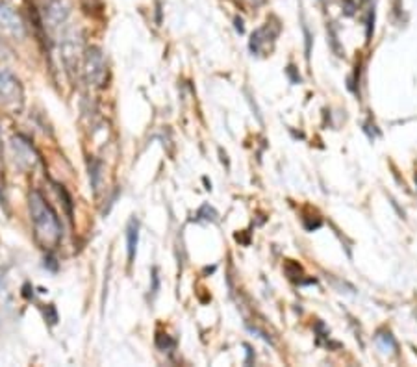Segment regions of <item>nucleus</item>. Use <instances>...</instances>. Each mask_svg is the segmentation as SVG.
<instances>
[{
	"mask_svg": "<svg viewBox=\"0 0 417 367\" xmlns=\"http://www.w3.org/2000/svg\"><path fill=\"white\" fill-rule=\"evenodd\" d=\"M83 74L88 80L89 86L93 88H102L108 78V67H106V59L104 54L98 49H89L83 62Z\"/></svg>",
	"mask_w": 417,
	"mask_h": 367,
	"instance_id": "obj_2",
	"label": "nucleus"
},
{
	"mask_svg": "<svg viewBox=\"0 0 417 367\" xmlns=\"http://www.w3.org/2000/svg\"><path fill=\"white\" fill-rule=\"evenodd\" d=\"M30 217L34 223V235L35 241L43 247L45 250H52L58 247L61 241V225L52 210V206L45 201V197L40 191H30L28 197Z\"/></svg>",
	"mask_w": 417,
	"mask_h": 367,
	"instance_id": "obj_1",
	"label": "nucleus"
},
{
	"mask_svg": "<svg viewBox=\"0 0 417 367\" xmlns=\"http://www.w3.org/2000/svg\"><path fill=\"white\" fill-rule=\"evenodd\" d=\"M156 343H158V347H160V349H169V347H172V345H175V342H172V339L169 338L167 334H160V336L156 338Z\"/></svg>",
	"mask_w": 417,
	"mask_h": 367,
	"instance_id": "obj_11",
	"label": "nucleus"
},
{
	"mask_svg": "<svg viewBox=\"0 0 417 367\" xmlns=\"http://www.w3.org/2000/svg\"><path fill=\"white\" fill-rule=\"evenodd\" d=\"M11 148L15 152V162L19 163V167H23V169H34L35 163L40 162L37 152L34 151V147L26 141L25 137H13L11 139Z\"/></svg>",
	"mask_w": 417,
	"mask_h": 367,
	"instance_id": "obj_5",
	"label": "nucleus"
},
{
	"mask_svg": "<svg viewBox=\"0 0 417 367\" xmlns=\"http://www.w3.org/2000/svg\"><path fill=\"white\" fill-rule=\"evenodd\" d=\"M247 2H249V4H252V6H260L262 2H264V0H247Z\"/></svg>",
	"mask_w": 417,
	"mask_h": 367,
	"instance_id": "obj_14",
	"label": "nucleus"
},
{
	"mask_svg": "<svg viewBox=\"0 0 417 367\" xmlns=\"http://www.w3.org/2000/svg\"><path fill=\"white\" fill-rule=\"evenodd\" d=\"M153 280H154L153 293H156V291H158V269H156V267H154V269H153Z\"/></svg>",
	"mask_w": 417,
	"mask_h": 367,
	"instance_id": "obj_13",
	"label": "nucleus"
},
{
	"mask_svg": "<svg viewBox=\"0 0 417 367\" xmlns=\"http://www.w3.org/2000/svg\"><path fill=\"white\" fill-rule=\"evenodd\" d=\"M100 171H102V165L98 162L89 163V175H91V186L95 191H98V182H100Z\"/></svg>",
	"mask_w": 417,
	"mask_h": 367,
	"instance_id": "obj_10",
	"label": "nucleus"
},
{
	"mask_svg": "<svg viewBox=\"0 0 417 367\" xmlns=\"http://www.w3.org/2000/svg\"><path fill=\"white\" fill-rule=\"evenodd\" d=\"M416 184H417V175H416Z\"/></svg>",
	"mask_w": 417,
	"mask_h": 367,
	"instance_id": "obj_15",
	"label": "nucleus"
},
{
	"mask_svg": "<svg viewBox=\"0 0 417 367\" xmlns=\"http://www.w3.org/2000/svg\"><path fill=\"white\" fill-rule=\"evenodd\" d=\"M138 240H139V226L138 221L132 219L128 223L127 228V241H128V260L134 262L136 258V250H138Z\"/></svg>",
	"mask_w": 417,
	"mask_h": 367,
	"instance_id": "obj_8",
	"label": "nucleus"
},
{
	"mask_svg": "<svg viewBox=\"0 0 417 367\" xmlns=\"http://www.w3.org/2000/svg\"><path fill=\"white\" fill-rule=\"evenodd\" d=\"M0 28L13 35L15 40H25L26 37V28L23 19L11 6L4 4V2H0Z\"/></svg>",
	"mask_w": 417,
	"mask_h": 367,
	"instance_id": "obj_4",
	"label": "nucleus"
},
{
	"mask_svg": "<svg viewBox=\"0 0 417 367\" xmlns=\"http://www.w3.org/2000/svg\"><path fill=\"white\" fill-rule=\"evenodd\" d=\"M276 34H278V28L271 32V25L267 23L265 26H262L260 30H256L252 34V40H250V50L256 52V54H264L271 49V43L275 41Z\"/></svg>",
	"mask_w": 417,
	"mask_h": 367,
	"instance_id": "obj_6",
	"label": "nucleus"
},
{
	"mask_svg": "<svg viewBox=\"0 0 417 367\" xmlns=\"http://www.w3.org/2000/svg\"><path fill=\"white\" fill-rule=\"evenodd\" d=\"M45 318L49 319L50 325L58 323V313H56V310L52 304H49V306H47V310H45Z\"/></svg>",
	"mask_w": 417,
	"mask_h": 367,
	"instance_id": "obj_12",
	"label": "nucleus"
},
{
	"mask_svg": "<svg viewBox=\"0 0 417 367\" xmlns=\"http://www.w3.org/2000/svg\"><path fill=\"white\" fill-rule=\"evenodd\" d=\"M23 104V88L13 74L0 73V108H19Z\"/></svg>",
	"mask_w": 417,
	"mask_h": 367,
	"instance_id": "obj_3",
	"label": "nucleus"
},
{
	"mask_svg": "<svg viewBox=\"0 0 417 367\" xmlns=\"http://www.w3.org/2000/svg\"><path fill=\"white\" fill-rule=\"evenodd\" d=\"M377 343L378 345H380V349H382V351H386V353H388V351H395V347H397V345H395V339L392 338V334H378L377 336Z\"/></svg>",
	"mask_w": 417,
	"mask_h": 367,
	"instance_id": "obj_9",
	"label": "nucleus"
},
{
	"mask_svg": "<svg viewBox=\"0 0 417 367\" xmlns=\"http://www.w3.org/2000/svg\"><path fill=\"white\" fill-rule=\"evenodd\" d=\"M67 17H69V6L65 4L64 0H50L45 8V25L52 26V28L65 23Z\"/></svg>",
	"mask_w": 417,
	"mask_h": 367,
	"instance_id": "obj_7",
	"label": "nucleus"
}]
</instances>
